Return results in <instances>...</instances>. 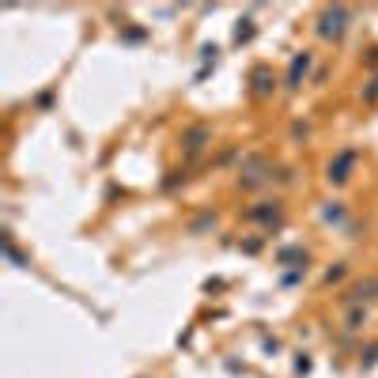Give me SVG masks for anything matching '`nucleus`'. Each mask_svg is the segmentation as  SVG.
Returning <instances> with one entry per match:
<instances>
[{"mask_svg":"<svg viewBox=\"0 0 378 378\" xmlns=\"http://www.w3.org/2000/svg\"><path fill=\"white\" fill-rule=\"evenodd\" d=\"M310 61H314L310 53H295V57H292V68H287V87H292V91H299V84L307 79Z\"/></svg>","mask_w":378,"mask_h":378,"instance_id":"nucleus-3","label":"nucleus"},{"mask_svg":"<svg viewBox=\"0 0 378 378\" xmlns=\"http://www.w3.org/2000/svg\"><path fill=\"white\" fill-rule=\"evenodd\" d=\"M352 163H356V151H352V148H344L341 155H337L333 163H329V174H325V178H329V182H337V186H341V182H348Z\"/></svg>","mask_w":378,"mask_h":378,"instance_id":"nucleus-2","label":"nucleus"},{"mask_svg":"<svg viewBox=\"0 0 378 378\" xmlns=\"http://www.w3.org/2000/svg\"><path fill=\"white\" fill-rule=\"evenodd\" d=\"M272 84H276V79H272L269 68H254V95H269Z\"/></svg>","mask_w":378,"mask_h":378,"instance_id":"nucleus-4","label":"nucleus"},{"mask_svg":"<svg viewBox=\"0 0 378 378\" xmlns=\"http://www.w3.org/2000/svg\"><path fill=\"white\" fill-rule=\"evenodd\" d=\"M348 19H352L348 8H325L321 19H318V35L321 38H341L344 30H348Z\"/></svg>","mask_w":378,"mask_h":378,"instance_id":"nucleus-1","label":"nucleus"},{"mask_svg":"<svg viewBox=\"0 0 378 378\" xmlns=\"http://www.w3.org/2000/svg\"><path fill=\"white\" fill-rule=\"evenodd\" d=\"M200 140H208V129H205V125H197V129H189V133H186V136H182V144H186V148H189V151H197V148H200Z\"/></svg>","mask_w":378,"mask_h":378,"instance_id":"nucleus-5","label":"nucleus"}]
</instances>
